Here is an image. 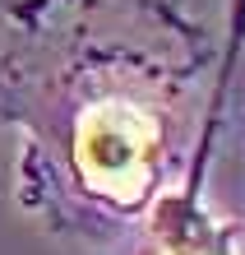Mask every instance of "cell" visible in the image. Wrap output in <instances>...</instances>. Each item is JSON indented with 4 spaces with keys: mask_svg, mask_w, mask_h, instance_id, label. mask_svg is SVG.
<instances>
[{
    "mask_svg": "<svg viewBox=\"0 0 245 255\" xmlns=\"http://www.w3.org/2000/svg\"><path fill=\"white\" fill-rule=\"evenodd\" d=\"M218 51L194 0H9L0 130L14 204L56 237L139 232L204 130Z\"/></svg>",
    "mask_w": 245,
    "mask_h": 255,
    "instance_id": "1",
    "label": "cell"
},
{
    "mask_svg": "<svg viewBox=\"0 0 245 255\" xmlns=\"http://www.w3.org/2000/svg\"><path fill=\"white\" fill-rule=\"evenodd\" d=\"M241 9L245 0H236L232 9V42H227L222 61H218V79L208 93V112H204V130L185 158V176L176 186H166L158 195V204L148 209L144 232H148V255H245L241 251V223L222 218L204 204V181H208V162H213V134H218V116L227 107V88H232V65H236V47H241Z\"/></svg>",
    "mask_w": 245,
    "mask_h": 255,
    "instance_id": "2",
    "label": "cell"
}]
</instances>
